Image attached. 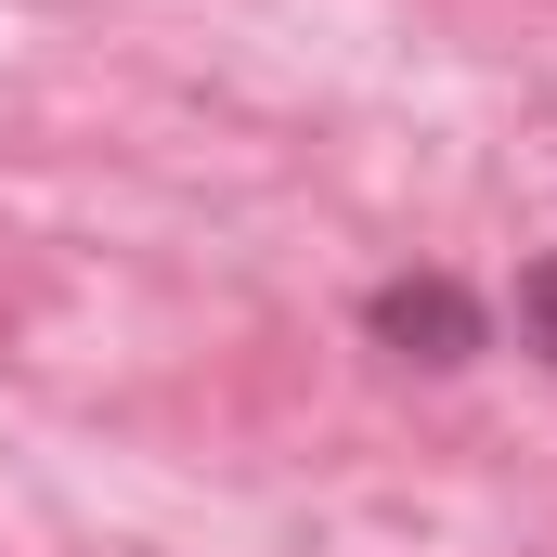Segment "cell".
<instances>
[{
  "mask_svg": "<svg viewBox=\"0 0 557 557\" xmlns=\"http://www.w3.org/2000/svg\"><path fill=\"white\" fill-rule=\"evenodd\" d=\"M376 337H389L403 363H467V350H480V298L441 285V273H403V285H376Z\"/></svg>",
  "mask_w": 557,
  "mask_h": 557,
  "instance_id": "1",
  "label": "cell"
},
{
  "mask_svg": "<svg viewBox=\"0 0 557 557\" xmlns=\"http://www.w3.org/2000/svg\"><path fill=\"white\" fill-rule=\"evenodd\" d=\"M519 324H532V350H545V363H557V260H545V273H532V285H519Z\"/></svg>",
  "mask_w": 557,
  "mask_h": 557,
  "instance_id": "2",
  "label": "cell"
}]
</instances>
